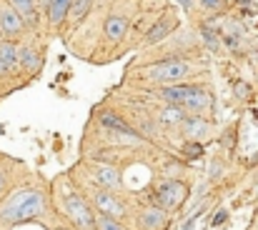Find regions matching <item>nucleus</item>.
I'll return each mask as SVG.
<instances>
[{
	"instance_id": "nucleus-1",
	"label": "nucleus",
	"mask_w": 258,
	"mask_h": 230,
	"mask_svg": "<svg viewBox=\"0 0 258 230\" xmlns=\"http://www.w3.org/2000/svg\"><path fill=\"white\" fill-rule=\"evenodd\" d=\"M43 208H45V200H43L40 193H35V190H23V193H18V195L8 203V208L3 210L0 218H3L5 223H18V220H28V218L40 215Z\"/></svg>"
},
{
	"instance_id": "nucleus-2",
	"label": "nucleus",
	"mask_w": 258,
	"mask_h": 230,
	"mask_svg": "<svg viewBox=\"0 0 258 230\" xmlns=\"http://www.w3.org/2000/svg\"><path fill=\"white\" fill-rule=\"evenodd\" d=\"M188 73H190V68H188V63H183V60H163V63L151 65V78H156V80H161V83L183 80Z\"/></svg>"
},
{
	"instance_id": "nucleus-3",
	"label": "nucleus",
	"mask_w": 258,
	"mask_h": 230,
	"mask_svg": "<svg viewBox=\"0 0 258 230\" xmlns=\"http://www.w3.org/2000/svg\"><path fill=\"white\" fill-rule=\"evenodd\" d=\"M183 195H185V185L178 183V180H166V183L156 190V200H158V205H161L163 210L178 205V203L183 200Z\"/></svg>"
},
{
	"instance_id": "nucleus-4",
	"label": "nucleus",
	"mask_w": 258,
	"mask_h": 230,
	"mask_svg": "<svg viewBox=\"0 0 258 230\" xmlns=\"http://www.w3.org/2000/svg\"><path fill=\"white\" fill-rule=\"evenodd\" d=\"M66 210H68V215L76 220V225H78V228H83V230L95 228L93 213L88 210V205L81 200V198H68V200H66Z\"/></svg>"
},
{
	"instance_id": "nucleus-5",
	"label": "nucleus",
	"mask_w": 258,
	"mask_h": 230,
	"mask_svg": "<svg viewBox=\"0 0 258 230\" xmlns=\"http://www.w3.org/2000/svg\"><path fill=\"white\" fill-rule=\"evenodd\" d=\"M23 30V18L15 8H0V33L18 35Z\"/></svg>"
},
{
	"instance_id": "nucleus-6",
	"label": "nucleus",
	"mask_w": 258,
	"mask_h": 230,
	"mask_svg": "<svg viewBox=\"0 0 258 230\" xmlns=\"http://www.w3.org/2000/svg\"><path fill=\"white\" fill-rule=\"evenodd\" d=\"M95 205H98V210L103 215H110V218H120L123 215V205L108 193H98L95 195Z\"/></svg>"
},
{
	"instance_id": "nucleus-7",
	"label": "nucleus",
	"mask_w": 258,
	"mask_h": 230,
	"mask_svg": "<svg viewBox=\"0 0 258 230\" xmlns=\"http://www.w3.org/2000/svg\"><path fill=\"white\" fill-rule=\"evenodd\" d=\"M193 88H196V85H171V88H163V90H161V95H163V100H166V103L183 105V103H185V98L193 93Z\"/></svg>"
},
{
	"instance_id": "nucleus-8",
	"label": "nucleus",
	"mask_w": 258,
	"mask_h": 230,
	"mask_svg": "<svg viewBox=\"0 0 258 230\" xmlns=\"http://www.w3.org/2000/svg\"><path fill=\"white\" fill-rule=\"evenodd\" d=\"M105 35H108V40H120L123 35H125V30H128V20L125 18H120V15H110L108 20H105Z\"/></svg>"
},
{
	"instance_id": "nucleus-9",
	"label": "nucleus",
	"mask_w": 258,
	"mask_h": 230,
	"mask_svg": "<svg viewBox=\"0 0 258 230\" xmlns=\"http://www.w3.org/2000/svg\"><path fill=\"white\" fill-rule=\"evenodd\" d=\"M208 103H211V98H208V93L203 90V88H193V93L185 98V103H183V108L185 110H193V113H201V110H206L208 108Z\"/></svg>"
},
{
	"instance_id": "nucleus-10",
	"label": "nucleus",
	"mask_w": 258,
	"mask_h": 230,
	"mask_svg": "<svg viewBox=\"0 0 258 230\" xmlns=\"http://www.w3.org/2000/svg\"><path fill=\"white\" fill-rule=\"evenodd\" d=\"M100 125H103V128H108V130L123 133V135H133L131 125H128L125 120H120L118 115H113V113H100Z\"/></svg>"
},
{
	"instance_id": "nucleus-11",
	"label": "nucleus",
	"mask_w": 258,
	"mask_h": 230,
	"mask_svg": "<svg viewBox=\"0 0 258 230\" xmlns=\"http://www.w3.org/2000/svg\"><path fill=\"white\" fill-rule=\"evenodd\" d=\"M71 3H73V0H50V3H48V18H50L53 25H60V23H63V18H66L68 10H71Z\"/></svg>"
},
{
	"instance_id": "nucleus-12",
	"label": "nucleus",
	"mask_w": 258,
	"mask_h": 230,
	"mask_svg": "<svg viewBox=\"0 0 258 230\" xmlns=\"http://www.w3.org/2000/svg\"><path fill=\"white\" fill-rule=\"evenodd\" d=\"M163 223H166L163 208H151V210H146V213L141 215V225L146 230H156V228H161Z\"/></svg>"
},
{
	"instance_id": "nucleus-13",
	"label": "nucleus",
	"mask_w": 258,
	"mask_h": 230,
	"mask_svg": "<svg viewBox=\"0 0 258 230\" xmlns=\"http://www.w3.org/2000/svg\"><path fill=\"white\" fill-rule=\"evenodd\" d=\"M95 178H98L105 188H118V183H120L118 170H115V168H110V165H100V168L95 170Z\"/></svg>"
},
{
	"instance_id": "nucleus-14",
	"label": "nucleus",
	"mask_w": 258,
	"mask_h": 230,
	"mask_svg": "<svg viewBox=\"0 0 258 230\" xmlns=\"http://www.w3.org/2000/svg\"><path fill=\"white\" fill-rule=\"evenodd\" d=\"M0 58L15 68V65L20 63V48H18L15 43H8V40H5V43H0Z\"/></svg>"
},
{
	"instance_id": "nucleus-15",
	"label": "nucleus",
	"mask_w": 258,
	"mask_h": 230,
	"mask_svg": "<svg viewBox=\"0 0 258 230\" xmlns=\"http://www.w3.org/2000/svg\"><path fill=\"white\" fill-rule=\"evenodd\" d=\"M161 118H163V123H183L185 120V115H183V105H168L163 113H161Z\"/></svg>"
},
{
	"instance_id": "nucleus-16",
	"label": "nucleus",
	"mask_w": 258,
	"mask_h": 230,
	"mask_svg": "<svg viewBox=\"0 0 258 230\" xmlns=\"http://www.w3.org/2000/svg\"><path fill=\"white\" fill-rule=\"evenodd\" d=\"M183 128H185V133H188V135H193V138L206 135V123H203V118H190V120H183Z\"/></svg>"
},
{
	"instance_id": "nucleus-17",
	"label": "nucleus",
	"mask_w": 258,
	"mask_h": 230,
	"mask_svg": "<svg viewBox=\"0 0 258 230\" xmlns=\"http://www.w3.org/2000/svg\"><path fill=\"white\" fill-rule=\"evenodd\" d=\"M168 30H171V23H168V20H163V23H156V25H153V30L146 35V43H158L163 35H168Z\"/></svg>"
},
{
	"instance_id": "nucleus-18",
	"label": "nucleus",
	"mask_w": 258,
	"mask_h": 230,
	"mask_svg": "<svg viewBox=\"0 0 258 230\" xmlns=\"http://www.w3.org/2000/svg\"><path fill=\"white\" fill-rule=\"evenodd\" d=\"M95 228L98 230H123V225L118 223V218H110V215H103V213H100Z\"/></svg>"
},
{
	"instance_id": "nucleus-19",
	"label": "nucleus",
	"mask_w": 258,
	"mask_h": 230,
	"mask_svg": "<svg viewBox=\"0 0 258 230\" xmlns=\"http://www.w3.org/2000/svg\"><path fill=\"white\" fill-rule=\"evenodd\" d=\"M10 5H13L18 13H23L25 18H30L33 10H35V0H10Z\"/></svg>"
},
{
	"instance_id": "nucleus-20",
	"label": "nucleus",
	"mask_w": 258,
	"mask_h": 230,
	"mask_svg": "<svg viewBox=\"0 0 258 230\" xmlns=\"http://www.w3.org/2000/svg\"><path fill=\"white\" fill-rule=\"evenodd\" d=\"M20 63H23L25 68H38V55H35L30 48H23V50H20Z\"/></svg>"
},
{
	"instance_id": "nucleus-21",
	"label": "nucleus",
	"mask_w": 258,
	"mask_h": 230,
	"mask_svg": "<svg viewBox=\"0 0 258 230\" xmlns=\"http://www.w3.org/2000/svg\"><path fill=\"white\" fill-rule=\"evenodd\" d=\"M203 40L208 43V48H211L213 53H216V50L221 48V45H218V38L213 35V30H211V28H203Z\"/></svg>"
},
{
	"instance_id": "nucleus-22",
	"label": "nucleus",
	"mask_w": 258,
	"mask_h": 230,
	"mask_svg": "<svg viewBox=\"0 0 258 230\" xmlns=\"http://www.w3.org/2000/svg\"><path fill=\"white\" fill-rule=\"evenodd\" d=\"M183 150H185V155H188V158H198V155H201V150H203V148H201L198 143H188V145H185Z\"/></svg>"
},
{
	"instance_id": "nucleus-23",
	"label": "nucleus",
	"mask_w": 258,
	"mask_h": 230,
	"mask_svg": "<svg viewBox=\"0 0 258 230\" xmlns=\"http://www.w3.org/2000/svg\"><path fill=\"white\" fill-rule=\"evenodd\" d=\"M206 8H211V10H218L221 5H223V0H201Z\"/></svg>"
},
{
	"instance_id": "nucleus-24",
	"label": "nucleus",
	"mask_w": 258,
	"mask_h": 230,
	"mask_svg": "<svg viewBox=\"0 0 258 230\" xmlns=\"http://www.w3.org/2000/svg\"><path fill=\"white\" fill-rule=\"evenodd\" d=\"M226 218H228V213H226V210H221V213H218V215L213 218V225H221V223H223Z\"/></svg>"
},
{
	"instance_id": "nucleus-25",
	"label": "nucleus",
	"mask_w": 258,
	"mask_h": 230,
	"mask_svg": "<svg viewBox=\"0 0 258 230\" xmlns=\"http://www.w3.org/2000/svg\"><path fill=\"white\" fill-rule=\"evenodd\" d=\"M10 70H13V65H10V63H5V60L0 58V75H3V73H10Z\"/></svg>"
},
{
	"instance_id": "nucleus-26",
	"label": "nucleus",
	"mask_w": 258,
	"mask_h": 230,
	"mask_svg": "<svg viewBox=\"0 0 258 230\" xmlns=\"http://www.w3.org/2000/svg\"><path fill=\"white\" fill-rule=\"evenodd\" d=\"M178 3H180V5L185 8V10H190V0H178Z\"/></svg>"
},
{
	"instance_id": "nucleus-27",
	"label": "nucleus",
	"mask_w": 258,
	"mask_h": 230,
	"mask_svg": "<svg viewBox=\"0 0 258 230\" xmlns=\"http://www.w3.org/2000/svg\"><path fill=\"white\" fill-rule=\"evenodd\" d=\"M3 185H5V175L0 173V190H3Z\"/></svg>"
}]
</instances>
